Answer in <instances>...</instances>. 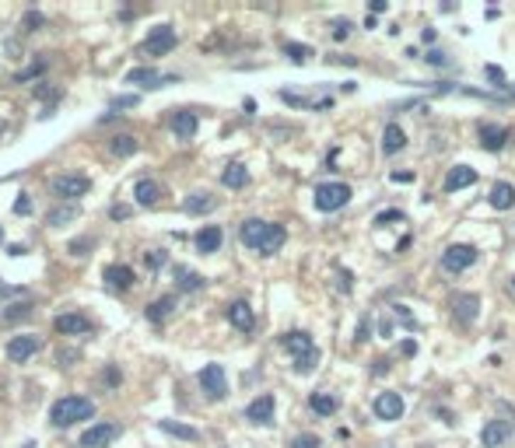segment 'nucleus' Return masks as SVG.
<instances>
[{
    "mask_svg": "<svg viewBox=\"0 0 515 448\" xmlns=\"http://www.w3.org/2000/svg\"><path fill=\"white\" fill-rule=\"evenodd\" d=\"M238 238L245 249L260 252V256H274L281 245H284L287 231L281 224H270V221H260V218H249V221L238 228Z\"/></svg>",
    "mask_w": 515,
    "mask_h": 448,
    "instance_id": "obj_1",
    "label": "nucleus"
},
{
    "mask_svg": "<svg viewBox=\"0 0 515 448\" xmlns=\"http://www.w3.org/2000/svg\"><path fill=\"white\" fill-rule=\"evenodd\" d=\"M281 343H284V350L294 357V371L298 375H309L316 364H319V350H316V340L309 333H301V330H294V333H284L281 336Z\"/></svg>",
    "mask_w": 515,
    "mask_h": 448,
    "instance_id": "obj_2",
    "label": "nucleus"
},
{
    "mask_svg": "<svg viewBox=\"0 0 515 448\" xmlns=\"http://www.w3.org/2000/svg\"><path fill=\"white\" fill-rule=\"evenodd\" d=\"M95 413V403L92 399H84V396H63L53 403V410H50V420L57 424V427H70V424H77V420H88Z\"/></svg>",
    "mask_w": 515,
    "mask_h": 448,
    "instance_id": "obj_3",
    "label": "nucleus"
},
{
    "mask_svg": "<svg viewBox=\"0 0 515 448\" xmlns=\"http://www.w3.org/2000/svg\"><path fill=\"white\" fill-rule=\"evenodd\" d=\"M347 200H350V186L347 182H319L316 193H312V203L323 214H337L340 207H347Z\"/></svg>",
    "mask_w": 515,
    "mask_h": 448,
    "instance_id": "obj_4",
    "label": "nucleus"
},
{
    "mask_svg": "<svg viewBox=\"0 0 515 448\" xmlns=\"http://www.w3.org/2000/svg\"><path fill=\"white\" fill-rule=\"evenodd\" d=\"M477 263V249L473 245H449L445 252H442V270L445 274H463V270H470Z\"/></svg>",
    "mask_w": 515,
    "mask_h": 448,
    "instance_id": "obj_5",
    "label": "nucleus"
},
{
    "mask_svg": "<svg viewBox=\"0 0 515 448\" xmlns=\"http://www.w3.org/2000/svg\"><path fill=\"white\" fill-rule=\"evenodd\" d=\"M88 189H92V179L88 175H57L53 179V193H57L60 200H77Z\"/></svg>",
    "mask_w": 515,
    "mask_h": 448,
    "instance_id": "obj_6",
    "label": "nucleus"
},
{
    "mask_svg": "<svg viewBox=\"0 0 515 448\" xmlns=\"http://www.w3.org/2000/svg\"><path fill=\"white\" fill-rule=\"evenodd\" d=\"M175 28L172 25H158V28H151V35L144 39V53H151V56H165L175 50Z\"/></svg>",
    "mask_w": 515,
    "mask_h": 448,
    "instance_id": "obj_7",
    "label": "nucleus"
},
{
    "mask_svg": "<svg viewBox=\"0 0 515 448\" xmlns=\"http://www.w3.org/2000/svg\"><path fill=\"white\" fill-rule=\"evenodd\" d=\"M200 386H204V392H207L211 399H225V392H228L225 368H221V364H207V368L200 371Z\"/></svg>",
    "mask_w": 515,
    "mask_h": 448,
    "instance_id": "obj_8",
    "label": "nucleus"
},
{
    "mask_svg": "<svg viewBox=\"0 0 515 448\" xmlns=\"http://www.w3.org/2000/svg\"><path fill=\"white\" fill-rule=\"evenodd\" d=\"M372 406H375V417H379V420H400L403 410H406L403 399H400V392H379Z\"/></svg>",
    "mask_w": 515,
    "mask_h": 448,
    "instance_id": "obj_9",
    "label": "nucleus"
},
{
    "mask_svg": "<svg viewBox=\"0 0 515 448\" xmlns=\"http://www.w3.org/2000/svg\"><path fill=\"white\" fill-rule=\"evenodd\" d=\"M39 347H43L39 336H14V340L7 343V357H11L14 364H21V361H28L32 354H39Z\"/></svg>",
    "mask_w": 515,
    "mask_h": 448,
    "instance_id": "obj_10",
    "label": "nucleus"
},
{
    "mask_svg": "<svg viewBox=\"0 0 515 448\" xmlns=\"http://www.w3.org/2000/svg\"><path fill=\"white\" fill-rule=\"evenodd\" d=\"M116 435H119L116 424H95L81 435V448H106L109 442H116Z\"/></svg>",
    "mask_w": 515,
    "mask_h": 448,
    "instance_id": "obj_11",
    "label": "nucleus"
},
{
    "mask_svg": "<svg viewBox=\"0 0 515 448\" xmlns=\"http://www.w3.org/2000/svg\"><path fill=\"white\" fill-rule=\"evenodd\" d=\"M477 312H480V298H477V294H456V298H453V315H456V323L473 326Z\"/></svg>",
    "mask_w": 515,
    "mask_h": 448,
    "instance_id": "obj_12",
    "label": "nucleus"
},
{
    "mask_svg": "<svg viewBox=\"0 0 515 448\" xmlns=\"http://www.w3.org/2000/svg\"><path fill=\"white\" fill-rule=\"evenodd\" d=\"M245 420H253V424H274V396H256L245 406Z\"/></svg>",
    "mask_w": 515,
    "mask_h": 448,
    "instance_id": "obj_13",
    "label": "nucleus"
},
{
    "mask_svg": "<svg viewBox=\"0 0 515 448\" xmlns=\"http://www.w3.org/2000/svg\"><path fill=\"white\" fill-rule=\"evenodd\" d=\"M509 435H512V427L505 424V420H487L484 424V431H480V445L484 448H498L509 442Z\"/></svg>",
    "mask_w": 515,
    "mask_h": 448,
    "instance_id": "obj_14",
    "label": "nucleus"
},
{
    "mask_svg": "<svg viewBox=\"0 0 515 448\" xmlns=\"http://www.w3.org/2000/svg\"><path fill=\"white\" fill-rule=\"evenodd\" d=\"M505 144H509V130L505 126H494V123H484L480 126V147L484 151H494L498 155Z\"/></svg>",
    "mask_w": 515,
    "mask_h": 448,
    "instance_id": "obj_15",
    "label": "nucleus"
},
{
    "mask_svg": "<svg viewBox=\"0 0 515 448\" xmlns=\"http://www.w3.org/2000/svg\"><path fill=\"white\" fill-rule=\"evenodd\" d=\"M196 252H204V256H211V252H218L221 249V242H225V235H221V228L218 224H207V228H200L196 231Z\"/></svg>",
    "mask_w": 515,
    "mask_h": 448,
    "instance_id": "obj_16",
    "label": "nucleus"
},
{
    "mask_svg": "<svg viewBox=\"0 0 515 448\" xmlns=\"http://www.w3.org/2000/svg\"><path fill=\"white\" fill-rule=\"evenodd\" d=\"M228 323L235 326V330H242V333H249V330L256 326V315H253L249 301H231L228 305Z\"/></svg>",
    "mask_w": 515,
    "mask_h": 448,
    "instance_id": "obj_17",
    "label": "nucleus"
},
{
    "mask_svg": "<svg viewBox=\"0 0 515 448\" xmlns=\"http://www.w3.org/2000/svg\"><path fill=\"white\" fill-rule=\"evenodd\" d=\"M102 280H106L113 291H126V287L133 284V270H130L126 263H113V267L102 270Z\"/></svg>",
    "mask_w": 515,
    "mask_h": 448,
    "instance_id": "obj_18",
    "label": "nucleus"
},
{
    "mask_svg": "<svg viewBox=\"0 0 515 448\" xmlns=\"http://www.w3.org/2000/svg\"><path fill=\"white\" fill-rule=\"evenodd\" d=\"M196 126H200V119H196V112H186L179 109L172 116V133L179 137V140H189L193 133H196Z\"/></svg>",
    "mask_w": 515,
    "mask_h": 448,
    "instance_id": "obj_19",
    "label": "nucleus"
},
{
    "mask_svg": "<svg viewBox=\"0 0 515 448\" xmlns=\"http://www.w3.org/2000/svg\"><path fill=\"white\" fill-rule=\"evenodd\" d=\"M491 207H494V211H512L515 207V186L512 182H494V186H491Z\"/></svg>",
    "mask_w": 515,
    "mask_h": 448,
    "instance_id": "obj_20",
    "label": "nucleus"
},
{
    "mask_svg": "<svg viewBox=\"0 0 515 448\" xmlns=\"http://www.w3.org/2000/svg\"><path fill=\"white\" fill-rule=\"evenodd\" d=\"M477 182V172L470 165H456L449 175H445V189L449 193H456V189H466V186H473Z\"/></svg>",
    "mask_w": 515,
    "mask_h": 448,
    "instance_id": "obj_21",
    "label": "nucleus"
},
{
    "mask_svg": "<svg viewBox=\"0 0 515 448\" xmlns=\"http://www.w3.org/2000/svg\"><path fill=\"white\" fill-rule=\"evenodd\" d=\"M57 333H92V323L84 319V315H77V312H67V315H60L57 319Z\"/></svg>",
    "mask_w": 515,
    "mask_h": 448,
    "instance_id": "obj_22",
    "label": "nucleus"
},
{
    "mask_svg": "<svg viewBox=\"0 0 515 448\" xmlns=\"http://www.w3.org/2000/svg\"><path fill=\"white\" fill-rule=\"evenodd\" d=\"M133 196H137V203H140V207H155V203H158V196H162V189H158V182H155V179H140V182L133 186Z\"/></svg>",
    "mask_w": 515,
    "mask_h": 448,
    "instance_id": "obj_23",
    "label": "nucleus"
},
{
    "mask_svg": "<svg viewBox=\"0 0 515 448\" xmlns=\"http://www.w3.org/2000/svg\"><path fill=\"white\" fill-rule=\"evenodd\" d=\"M406 147V133L400 130V123H389L386 130H382V151L386 155H397Z\"/></svg>",
    "mask_w": 515,
    "mask_h": 448,
    "instance_id": "obj_24",
    "label": "nucleus"
},
{
    "mask_svg": "<svg viewBox=\"0 0 515 448\" xmlns=\"http://www.w3.org/2000/svg\"><path fill=\"white\" fill-rule=\"evenodd\" d=\"M126 81H130V84H148V88H162V81H165V77H162L158 70H151V67H133V70L126 74Z\"/></svg>",
    "mask_w": 515,
    "mask_h": 448,
    "instance_id": "obj_25",
    "label": "nucleus"
},
{
    "mask_svg": "<svg viewBox=\"0 0 515 448\" xmlns=\"http://www.w3.org/2000/svg\"><path fill=\"white\" fill-rule=\"evenodd\" d=\"M214 203H218V200H214L211 193H193V196L182 203V211H186V214H211Z\"/></svg>",
    "mask_w": 515,
    "mask_h": 448,
    "instance_id": "obj_26",
    "label": "nucleus"
},
{
    "mask_svg": "<svg viewBox=\"0 0 515 448\" xmlns=\"http://www.w3.org/2000/svg\"><path fill=\"white\" fill-rule=\"evenodd\" d=\"M221 182L228 186V189H242L245 182H249V172H245V165H238V162H231L225 172H221Z\"/></svg>",
    "mask_w": 515,
    "mask_h": 448,
    "instance_id": "obj_27",
    "label": "nucleus"
},
{
    "mask_svg": "<svg viewBox=\"0 0 515 448\" xmlns=\"http://www.w3.org/2000/svg\"><path fill=\"white\" fill-rule=\"evenodd\" d=\"M158 427L172 435V438H182V442H200V435L193 431V427H186V424H175V420H158Z\"/></svg>",
    "mask_w": 515,
    "mask_h": 448,
    "instance_id": "obj_28",
    "label": "nucleus"
},
{
    "mask_svg": "<svg viewBox=\"0 0 515 448\" xmlns=\"http://www.w3.org/2000/svg\"><path fill=\"white\" fill-rule=\"evenodd\" d=\"M309 406H312L319 417H333V413H337V399H333V396H326V392H312Z\"/></svg>",
    "mask_w": 515,
    "mask_h": 448,
    "instance_id": "obj_29",
    "label": "nucleus"
},
{
    "mask_svg": "<svg viewBox=\"0 0 515 448\" xmlns=\"http://www.w3.org/2000/svg\"><path fill=\"white\" fill-rule=\"evenodd\" d=\"M109 147H113L116 158H130V155H137V147H140V144H137V137L119 133V137H113V144H109Z\"/></svg>",
    "mask_w": 515,
    "mask_h": 448,
    "instance_id": "obj_30",
    "label": "nucleus"
},
{
    "mask_svg": "<svg viewBox=\"0 0 515 448\" xmlns=\"http://www.w3.org/2000/svg\"><path fill=\"white\" fill-rule=\"evenodd\" d=\"M172 305H175V298H158V301H151V305H148V319H151V323H162V319L172 312Z\"/></svg>",
    "mask_w": 515,
    "mask_h": 448,
    "instance_id": "obj_31",
    "label": "nucleus"
},
{
    "mask_svg": "<svg viewBox=\"0 0 515 448\" xmlns=\"http://www.w3.org/2000/svg\"><path fill=\"white\" fill-rule=\"evenodd\" d=\"M67 221H77V207H60V211H50V224L60 228V224Z\"/></svg>",
    "mask_w": 515,
    "mask_h": 448,
    "instance_id": "obj_32",
    "label": "nucleus"
},
{
    "mask_svg": "<svg viewBox=\"0 0 515 448\" xmlns=\"http://www.w3.org/2000/svg\"><path fill=\"white\" fill-rule=\"evenodd\" d=\"M179 287H182V291H200V287H204V277H200V274L179 270Z\"/></svg>",
    "mask_w": 515,
    "mask_h": 448,
    "instance_id": "obj_33",
    "label": "nucleus"
},
{
    "mask_svg": "<svg viewBox=\"0 0 515 448\" xmlns=\"http://www.w3.org/2000/svg\"><path fill=\"white\" fill-rule=\"evenodd\" d=\"M284 53L291 56L294 63H305V60L312 56V50H309V46H298V43H287V46H284Z\"/></svg>",
    "mask_w": 515,
    "mask_h": 448,
    "instance_id": "obj_34",
    "label": "nucleus"
},
{
    "mask_svg": "<svg viewBox=\"0 0 515 448\" xmlns=\"http://www.w3.org/2000/svg\"><path fill=\"white\" fill-rule=\"evenodd\" d=\"M323 442L316 438V435H298L294 442H291V448H319Z\"/></svg>",
    "mask_w": 515,
    "mask_h": 448,
    "instance_id": "obj_35",
    "label": "nucleus"
},
{
    "mask_svg": "<svg viewBox=\"0 0 515 448\" xmlns=\"http://www.w3.org/2000/svg\"><path fill=\"white\" fill-rule=\"evenodd\" d=\"M14 214H18V218L32 214V200H28V196H18V200H14Z\"/></svg>",
    "mask_w": 515,
    "mask_h": 448,
    "instance_id": "obj_36",
    "label": "nucleus"
},
{
    "mask_svg": "<svg viewBox=\"0 0 515 448\" xmlns=\"http://www.w3.org/2000/svg\"><path fill=\"white\" fill-rule=\"evenodd\" d=\"M350 28H354L350 21H333V39H347V35H350Z\"/></svg>",
    "mask_w": 515,
    "mask_h": 448,
    "instance_id": "obj_37",
    "label": "nucleus"
},
{
    "mask_svg": "<svg viewBox=\"0 0 515 448\" xmlns=\"http://www.w3.org/2000/svg\"><path fill=\"white\" fill-rule=\"evenodd\" d=\"M389 221H403L400 211H382L379 218H375V224H389Z\"/></svg>",
    "mask_w": 515,
    "mask_h": 448,
    "instance_id": "obj_38",
    "label": "nucleus"
},
{
    "mask_svg": "<svg viewBox=\"0 0 515 448\" xmlns=\"http://www.w3.org/2000/svg\"><path fill=\"white\" fill-rule=\"evenodd\" d=\"M144 259H148V267H151V270H158V267L165 263V252H148Z\"/></svg>",
    "mask_w": 515,
    "mask_h": 448,
    "instance_id": "obj_39",
    "label": "nucleus"
},
{
    "mask_svg": "<svg viewBox=\"0 0 515 448\" xmlns=\"http://www.w3.org/2000/svg\"><path fill=\"white\" fill-rule=\"evenodd\" d=\"M18 315H21V319H25V315H28V305H14V308H11V312H7V315H4V319H7V323H11V319H18Z\"/></svg>",
    "mask_w": 515,
    "mask_h": 448,
    "instance_id": "obj_40",
    "label": "nucleus"
},
{
    "mask_svg": "<svg viewBox=\"0 0 515 448\" xmlns=\"http://www.w3.org/2000/svg\"><path fill=\"white\" fill-rule=\"evenodd\" d=\"M487 77H491L494 84H502V81H505V74H502V67H494V63L487 67Z\"/></svg>",
    "mask_w": 515,
    "mask_h": 448,
    "instance_id": "obj_41",
    "label": "nucleus"
},
{
    "mask_svg": "<svg viewBox=\"0 0 515 448\" xmlns=\"http://www.w3.org/2000/svg\"><path fill=\"white\" fill-rule=\"evenodd\" d=\"M113 106H116V109H126V106H137V95H123V99H116Z\"/></svg>",
    "mask_w": 515,
    "mask_h": 448,
    "instance_id": "obj_42",
    "label": "nucleus"
},
{
    "mask_svg": "<svg viewBox=\"0 0 515 448\" xmlns=\"http://www.w3.org/2000/svg\"><path fill=\"white\" fill-rule=\"evenodd\" d=\"M428 63H435V67H445V53L431 50V53H428Z\"/></svg>",
    "mask_w": 515,
    "mask_h": 448,
    "instance_id": "obj_43",
    "label": "nucleus"
},
{
    "mask_svg": "<svg viewBox=\"0 0 515 448\" xmlns=\"http://www.w3.org/2000/svg\"><path fill=\"white\" fill-rule=\"evenodd\" d=\"M39 25H43V14H35V11H32V14H28V32H35Z\"/></svg>",
    "mask_w": 515,
    "mask_h": 448,
    "instance_id": "obj_44",
    "label": "nucleus"
},
{
    "mask_svg": "<svg viewBox=\"0 0 515 448\" xmlns=\"http://www.w3.org/2000/svg\"><path fill=\"white\" fill-rule=\"evenodd\" d=\"M386 11V0H372V14H382Z\"/></svg>",
    "mask_w": 515,
    "mask_h": 448,
    "instance_id": "obj_45",
    "label": "nucleus"
},
{
    "mask_svg": "<svg viewBox=\"0 0 515 448\" xmlns=\"http://www.w3.org/2000/svg\"><path fill=\"white\" fill-rule=\"evenodd\" d=\"M389 179H393V182H410V179H414V175H406V172H403V175H400V172H393V175H389Z\"/></svg>",
    "mask_w": 515,
    "mask_h": 448,
    "instance_id": "obj_46",
    "label": "nucleus"
},
{
    "mask_svg": "<svg viewBox=\"0 0 515 448\" xmlns=\"http://www.w3.org/2000/svg\"><path fill=\"white\" fill-rule=\"evenodd\" d=\"M126 214H130V211H126V207H113V218H116V221H123V218H126Z\"/></svg>",
    "mask_w": 515,
    "mask_h": 448,
    "instance_id": "obj_47",
    "label": "nucleus"
},
{
    "mask_svg": "<svg viewBox=\"0 0 515 448\" xmlns=\"http://www.w3.org/2000/svg\"><path fill=\"white\" fill-rule=\"evenodd\" d=\"M340 291H350V274H340Z\"/></svg>",
    "mask_w": 515,
    "mask_h": 448,
    "instance_id": "obj_48",
    "label": "nucleus"
},
{
    "mask_svg": "<svg viewBox=\"0 0 515 448\" xmlns=\"http://www.w3.org/2000/svg\"><path fill=\"white\" fill-rule=\"evenodd\" d=\"M21 448H35V445H32V442H28V445H21Z\"/></svg>",
    "mask_w": 515,
    "mask_h": 448,
    "instance_id": "obj_49",
    "label": "nucleus"
},
{
    "mask_svg": "<svg viewBox=\"0 0 515 448\" xmlns=\"http://www.w3.org/2000/svg\"><path fill=\"white\" fill-rule=\"evenodd\" d=\"M512 291H515V277H512Z\"/></svg>",
    "mask_w": 515,
    "mask_h": 448,
    "instance_id": "obj_50",
    "label": "nucleus"
}]
</instances>
